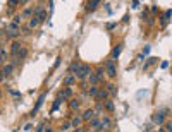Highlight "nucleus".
<instances>
[{
    "label": "nucleus",
    "mask_w": 172,
    "mask_h": 132,
    "mask_svg": "<svg viewBox=\"0 0 172 132\" xmlns=\"http://www.w3.org/2000/svg\"><path fill=\"white\" fill-rule=\"evenodd\" d=\"M169 113H171V112H169V108H164V110L157 112L152 117V122H153V124H157V125H162V124L165 122V117H167Z\"/></svg>",
    "instance_id": "f257e3e1"
},
{
    "label": "nucleus",
    "mask_w": 172,
    "mask_h": 132,
    "mask_svg": "<svg viewBox=\"0 0 172 132\" xmlns=\"http://www.w3.org/2000/svg\"><path fill=\"white\" fill-rule=\"evenodd\" d=\"M90 72H91V67H90L88 64H81L79 69H77V72H76V77L81 79V81H84V79L90 75Z\"/></svg>",
    "instance_id": "f03ea898"
},
{
    "label": "nucleus",
    "mask_w": 172,
    "mask_h": 132,
    "mask_svg": "<svg viewBox=\"0 0 172 132\" xmlns=\"http://www.w3.org/2000/svg\"><path fill=\"white\" fill-rule=\"evenodd\" d=\"M5 33H7L5 36H9V38H16V36H17V35L21 33V26L10 21V22H9V26H7V31H5Z\"/></svg>",
    "instance_id": "7ed1b4c3"
},
{
    "label": "nucleus",
    "mask_w": 172,
    "mask_h": 132,
    "mask_svg": "<svg viewBox=\"0 0 172 132\" xmlns=\"http://www.w3.org/2000/svg\"><path fill=\"white\" fill-rule=\"evenodd\" d=\"M105 74L109 75L110 79H114L115 75H117V69H115V64H114V60H109L107 64H105Z\"/></svg>",
    "instance_id": "20e7f679"
},
{
    "label": "nucleus",
    "mask_w": 172,
    "mask_h": 132,
    "mask_svg": "<svg viewBox=\"0 0 172 132\" xmlns=\"http://www.w3.org/2000/svg\"><path fill=\"white\" fill-rule=\"evenodd\" d=\"M90 129L91 131H102V120H100L98 115H93L90 118Z\"/></svg>",
    "instance_id": "39448f33"
},
{
    "label": "nucleus",
    "mask_w": 172,
    "mask_h": 132,
    "mask_svg": "<svg viewBox=\"0 0 172 132\" xmlns=\"http://www.w3.org/2000/svg\"><path fill=\"white\" fill-rule=\"evenodd\" d=\"M14 60H17V62H22V60H24V58H26V57H28V48H26V46H21L19 50H17V52H16V53H14Z\"/></svg>",
    "instance_id": "423d86ee"
},
{
    "label": "nucleus",
    "mask_w": 172,
    "mask_h": 132,
    "mask_svg": "<svg viewBox=\"0 0 172 132\" xmlns=\"http://www.w3.org/2000/svg\"><path fill=\"white\" fill-rule=\"evenodd\" d=\"M71 96H72V89H71V86H65L62 91H58V96H57V98H60V100L64 101V100H69Z\"/></svg>",
    "instance_id": "0eeeda50"
},
{
    "label": "nucleus",
    "mask_w": 172,
    "mask_h": 132,
    "mask_svg": "<svg viewBox=\"0 0 172 132\" xmlns=\"http://www.w3.org/2000/svg\"><path fill=\"white\" fill-rule=\"evenodd\" d=\"M103 110L105 112H109V113H114V110H115V105H114V101L112 100H103Z\"/></svg>",
    "instance_id": "6e6552de"
},
{
    "label": "nucleus",
    "mask_w": 172,
    "mask_h": 132,
    "mask_svg": "<svg viewBox=\"0 0 172 132\" xmlns=\"http://www.w3.org/2000/svg\"><path fill=\"white\" fill-rule=\"evenodd\" d=\"M14 67H16V65H14V62L5 64V65L2 67V72H3V75H5V77H7V75H10L12 72H14Z\"/></svg>",
    "instance_id": "1a4fd4ad"
},
{
    "label": "nucleus",
    "mask_w": 172,
    "mask_h": 132,
    "mask_svg": "<svg viewBox=\"0 0 172 132\" xmlns=\"http://www.w3.org/2000/svg\"><path fill=\"white\" fill-rule=\"evenodd\" d=\"M100 120H102V131H109V129L112 127V120H110V117H102Z\"/></svg>",
    "instance_id": "9d476101"
},
{
    "label": "nucleus",
    "mask_w": 172,
    "mask_h": 132,
    "mask_svg": "<svg viewBox=\"0 0 172 132\" xmlns=\"http://www.w3.org/2000/svg\"><path fill=\"white\" fill-rule=\"evenodd\" d=\"M109 91H107V88H105V89H100V88H98V93H96V100H98V101H103V100H107V98H109Z\"/></svg>",
    "instance_id": "9b49d317"
},
{
    "label": "nucleus",
    "mask_w": 172,
    "mask_h": 132,
    "mask_svg": "<svg viewBox=\"0 0 172 132\" xmlns=\"http://www.w3.org/2000/svg\"><path fill=\"white\" fill-rule=\"evenodd\" d=\"M76 79H77L76 74H72V72H71V74L64 79V86H74V84H76Z\"/></svg>",
    "instance_id": "f8f14e48"
},
{
    "label": "nucleus",
    "mask_w": 172,
    "mask_h": 132,
    "mask_svg": "<svg viewBox=\"0 0 172 132\" xmlns=\"http://www.w3.org/2000/svg\"><path fill=\"white\" fill-rule=\"evenodd\" d=\"M102 3V0H88V5H86V10L88 12H93L96 7Z\"/></svg>",
    "instance_id": "ddd939ff"
},
{
    "label": "nucleus",
    "mask_w": 172,
    "mask_h": 132,
    "mask_svg": "<svg viewBox=\"0 0 172 132\" xmlns=\"http://www.w3.org/2000/svg\"><path fill=\"white\" fill-rule=\"evenodd\" d=\"M88 79H90V84H98V82L102 81V77L98 75V72H96V70H93V72H90V75H88Z\"/></svg>",
    "instance_id": "4468645a"
},
{
    "label": "nucleus",
    "mask_w": 172,
    "mask_h": 132,
    "mask_svg": "<svg viewBox=\"0 0 172 132\" xmlns=\"http://www.w3.org/2000/svg\"><path fill=\"white\" fill-rule=\"evenodd\" d=\"M93 115H95V110H93V108H88V110H84V112H83L81 117H83V120H84V122H90V118H91Z\"/></svg>",
    "instance_id": "2eb2a0df"
},
{
    "label": "nucleus",
    "mask_w": 172,
    "mask_h": 132,
    "mask_svg": "<svg viewBox=\"0 0 172 132\" xmlns=\"http://www.w3.org/2000/svg\"><path fill=\"white\" fill-rule=\"evenodd\" d=\"M40 24H41V22H40V19L36 17V16H31V17H29V22H28V26H29L31 29H35V28H38Z\"/></svg>",
    "instance_id": "dca6fc26"
},
{
    "label": "nucleus",
    "mask_w": 172,
    "mask_h": 132,
    "mask_svg": "<svg viewBox=\"0 0 172 132\" xmlns=\"http://www.w3.org/2000/svg\"><path fill=\"white\" fill-rule=\"evenodd\" d=\"M43 101H45V93H43V94H40V98H38V101H36V105H35V108H33V113H31V115H35V113L38 112L40 108H41Z\"/></svg>",
    "instance_id": "f3484780"
},
{
    "label": "nucleus",
    "mask_w": 172,
    "mask_h": 132,
    "mask_svg": "<svg viewBox=\"0 0 172 132\" xmlns=\"http://www.w3.org/2000/svg\"><path fill=\"white\" fill-rule=\"evenodd\" d=\"M79 106H81V101H79V100H71V98H69V108H71L72 112L79 110Z\"/></svg>",
    "instance_id": "a211bd4d"
},
{
    "label": "nucleus",
    "mask_w": 172,
    "mask_h": 132,
    "mask_svg": "<svg viewBox=\"0 0 172 132\" xmlns=\"http://www.w3.org/2000/svg\"><path fill=\"white\" fill-rule=\"evenodd\" d=\"M21 46H22V43H21V41H17V39H14V41L10 43V53L14 55V53H16V52L21 48Z\"/></svg>",
    "instance_id": "6ab92c4d"
},
{
    "label": "nucleus",
    "mask_w": 172,
    "mask_h": 132,
    "mask_svg": "<svg viewBox=\"0 0 172 132\" xmlns=\"http://www.w3.org/2000/svg\"><path fill=\"white\" fill-rule=\"evenodd\" d=\"M172 16V10H167V12H164V16L160 19V24H162V28H165L167 26V19H171Z\"/></svg>",
    "instance_id": "aec40b11"
},
{
    "label": "nucleus",
    "mask_w": 172,
    "mask_h": 132,
    "mask_svg": "<svg viewBox=\"0 0 172 132\" xmlns=\"http://www.w3.org/2000/svg\"><path fill=\"white\" fill-rule=\"evenodd\" d=\"M93 110H95V115L100 117V113H103V101H98V100H96V105H95Z\"/></svg>",
    "instance_id": "412c9836"
},
{
    "label": "nucleus",
    "mask_w": 172,
    "mask_h": 132,
    "mask_svg": "<svg viewBox=\"0 0 172 132\" xmlns=\"http://www.w3.org/2000/svg\"><path fill=\"white\" fill-rule=\"evenodd\" d=\"M84 120H83V117H79V115H76V117H72V127H81V124H83Z\"/></svg>",
    "instance_id": "4be33fe9"
},
{
    "label": "nucleus",
    "mask_w": 172,
    "mask_h": 132,
    "mask_svg": "<svg viewBox=\"0 0 172 132\" xmlns=\"http://www.w3.org/2000/svg\"><path fill=\"white\" fill-rule=\"evenodd\" d=\"M120 52H122V45H117L114 50H112V58H119V55H120Z\"/></svg>",
    "instance_id": "5701e85b"
},
{
    "label": "nucleus",
    "mask_w": 172,
    "mask_h": 132,
    "mask_svg": "<svg viewBox=\"0 0 172 132\" xmlns=\"http://www.w3.org/2000/svg\"><path fill=\"white\" fill-rule=\"evenodd\" d=\"M96 93H98V84H91L90 89H88V96H93V98H95Z\"/></svg>",
    "instance_id": "b1692460"
},
{
    "label": "nucleus",
    "mask_w": 172,
    "mask_h": 132,
    "mask_svg": "<svg viewBox=\"0 0 172 132\" xmlns=\"http://www.w3.org/2000/svg\"><path fill=\"white\" fill-rule=\"evenodd\" d=\"M79 65H81L79 62H72V64L69 65V72H74V74H76V72H77V69H79Z\"/></svg>",
    "instance_id": "393cba45"
},
{
    "label": "nucleus",
    "mask_w": 172,
    "mask_h": 132,
    "mask_svg": "<svg viewBox=\"0 0 172 132\" xmlns=\"http://www.w3.org/2000/svg\"><path fill=\"white\" fill-rule=\"evenodd\" d=\"M5 60H7V52L3 48H0V65H3Z\"/></svg>",
    "instance_id": "a878e982"
},
{
    "label": "nucleus",
    "mask_w": 172,
    "mask_h": 132,
    "mask_svg": "<svg viewBox=\"0 0 172 132\" xmlns=\"http://www.w3.org/2000/svg\"><path fill=\"white\" fill-rule=\"evenodd\" d=\"M29 16H33V9H29V7H26V9L22 10V14H21V17H29Z\"/></svg>",
    "instance_id": "bb28decb"
},
{
    "label": "nucleus",
    "mask_w": 172,
    "mask_h": 132,
    "mask_svg": "<svg viewBox=\"0 0 172 132\" xmlns=\"http://www.w3.org/2000/svg\"><path fill=\"white\" fill-rule=\"evenodd\" d=\"M60 103H62V100H60V98H57V100L54 101V105H52V112H55V110H57L58 106H60Z\"/></svg>",
    "instance_id": "cd10ccee"
},
{
    "label": "nucleus",
    "mask_w": 172,
    "mask_h": 132,
    "mask_svg": "<svg viewBox=\"0 0 172 132\" xmlns=\"http://www.w3.org/2000/svg\"><path fill=\"white\" fill-rule=\"evenodd\" d=\"M155 60H157V58H155V57H150V58H148V62H146V64H145V67H143V69H145V70H146V69H148V67H150V65H152L153 62H155Z\"/></svg>",
    "instance_id": "c85d7f7f"
},
{
    "label": "nucleus",
    "mask_w": 172,
    "mask_h": 132,
    "mask_svg": "<svg viewBox=\"0 0 172 132\" xmlns=\"http://www.w3.org/2000/svg\"><path fill=\"white\" fill-rule=\"evenodd\" d=\"M172 132V124H165V125H164V127H162V129H160V132Z\"/></svg>",
    "instance_id": "c756f323"
},
{
    "label": "nucleus",
    "mask_w": 172,
    "mask_h": 132,
    "mask_svg": "<svg viewBox=\"0 0 172 132\" xmlns=\"http://www.w3.org/2000/svg\"><path fill=\"white\" fill-rule=\"evenodd\" d=\"M36 131H38V132H41V131H52V129H50L48 125H45V124H41V125H38V127H36Z\"/></svg>",
    "instance_id": "7c9ffc66"
},
{
    "label": "nucleus",
    "mask_w": 172,
    "mask_h": 132,
    "mask_svg": "<svg viewBox=\"0 0 172 132\" xmlns=\"http://www.w3.org/2000/svg\"><path fill=\"white\" fill-rule=\"evenodd\" d=\"M19 2H21V0H9L7 3H9V7L12 9V7H17V5H19Z\"/></svg>",
    "instance_id": "2f4dec72"
},
{
    "label": "nucleus",
    "mask_w": 172,
    "mask_h": 132,
    "mask_svg": "<svg viewBox=\"0 0 172 132\" xmlns=\"http://www.w3.org/2000/svg\"><path fill=\"white\" fill-rule=\"evenodd\" d=\"M105 86H107V91H109V93H115V86L112 82H109V84H105Z\"/></svg>",
    "instance_id": "473e14b6"
},
{
    "label": "nucleus",
    "mask_w": 172,
    "mask_h": 132,
    "mask_svg": "<svg viewBox=\"0 0 172 132\" xmlns=\"http://www.w3.org/2000/svg\"><path fill=\"white\" fill-rule=\"evenodd\" d=\"M71 127H72V124H71V122H65V124H64V125H62L60 129H62V131H69Z\"/></svg>",
    "instance_id": "72a5a7b5"
},
{
    "label": "nucleus",
    "mask_w": 172,
    "mask_h": 132,
    "mask_svg": "<svg viewBox=\"0 0 172 132\" xmlns=\"http://www.w3.org/2000/svg\"><path fill=\"white\" fill-rule=\"evenodd\" d=\"M12 22H16V24H21V16H14V17H12Z\"/></svg>",
    "instance_id": "f704fd0d"
},
{
    "label": "nucleus",
    "mask_w": 172,
    "mask_h": 132,
    "mask_svg": "<svg viewBox=\"0 0 172 132\" xmlns=\"http://www.w3.org/2000/svg\"><path fill=\"white\" fill-rule=\"evenodd\" d=\"M29 29H31V28H29V26H26V28H24V29H22V33H24V35H29V33H31V31H29Z\"/></svg>",
    "instance_id": "c9c22d12"
},
{
    "label": "nucleus",
    "mask_w": 172,
    "mask_h": 132,
    "mask_svg": "<svg viewBox=\"0 0 172 132\" xmlns=\"http://www.w3.org/2000/svg\"><path fill=\"white\" fill-rule=\"evenodd\" d=\"M31 127H33V125H31V124H26V125H24V127H22V131H31Z\"/></svg>",
    "instance_id": "e433bc0d"
},
{
    "label": "nucleus",
    "mask_w": 172,
    "mask_h": 132,
    "mask_svg": "<svg viewBox=\"0 0 172 132\" xmlns=\"http://www.w3.org/2000/svg\"><path fill=\"white\" fill-rule=\"evenodd\" d=\"M10 93H12V96H17V98H21V93H19V91H14V89H10Z\"/></svg>",
    "instance_id": "4c0bfd02"
},
{
    "label": "nucleus",
    "mask_w": 172,
    "mask_h": 132,
    "mask_svg": "<svg viewBox=\"0 0 172 132\" xmlns=\"http://www.w3.org/2000/svg\"><path fill=\"white\" fill-rule=\"evenodd\" d=\"M115 28V22H109V24H107V29H114Z\"/></svg>",
    "instance_id": "58836bf2"
},
{
    "label": "nucleus",
    "mask_w": 172,
    "mask_h": 132,
    "mask_svg": "<svg viewBox=\"0 0 172 132\" xmlns=\"http://www.w3.org/2000/svg\"><path fill=\"white\" fill-rule=\"evenodd\" d=\"M133 7H134V9H138V7H139V2H138V0H133Z\"/></svg>",
    "instance_id": "ea45409f"
},
{
    "label": "nucleus",
    "mask_w": 172,
    "mask_h": 132,
    "mask_svg": "<svg viewBox=\"0 0 172 132\" xmlns=\"http://www.w3.org/2000/svg\"><path fill=\"white\" fill-rule=\"evenodd\" d=\"M160 67H162V69H167V67H169V64H167V62H162V64H160Z\"/></svg>",
    "instance_id": "a19ab883"
},
{
    "label": "nucleus",
    "mask_w": 172,
    "mask_h": 132,
    "mask_svg": "<svg viewBox=\"0 0 172 132\" xmlns=\"http://www.w3.org/2000/svg\"><path fill=\"white\" fill-rule=\"evenodd\" d=\"M28 2H29V0H21V2H19V5H26Z\"/></svg>",
    "instance_id": "79ce46f5"
},
{
    "label": "nucleus",
    "mask_w": 172,
    "mask_h": 132,
    "mask_svg": "<svg viewBox=\"0 0 172 132\" xmlns=\"http://www.w3.org/2000/svg\"><path fill=\"white\" fill-rule=\"evenodd\" d=\"M3 79H5V75H3V72H2V70H0V82H2Z\"/></svg>",
    "instance_id": "37998d69"
},
{
    "label": "nucleus",
    "mask_w": 172,
    "mask_h": 132,
    "mask_svg": "<svg viewBox=\"0 0 172 132\" xmlns=\"http://www.w3.org/2000/svg\"><path fill=\"white\" fill-rule=\"evenodd\" d=\"M0 98H2V91H0Z\"/></svg>",
    "instance_id": "c03bdc74"
},
{
    "label": "nucleus",
    "mask_w": 172,
    "mask_h": 132,
    "mask_svg": "<svg viewBox=\"0 0 172 132\" xmlns=\"http://www.w3.org/2000/svg\"><path fill=\"white\" fill-rule=\"evenodd\" d=\"M40 2H43V0H40Z\"/></svg>",
    "instance_id": "a18cd8bd"
}]
</instances>
